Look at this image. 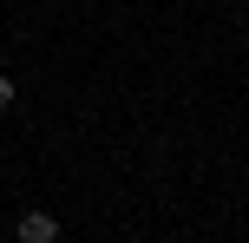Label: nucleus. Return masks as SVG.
Instances as JSON below:
<instances>
[{"mask_svg": "<svg viewBox=\"0 0 249 243\" xmlns=\"http://www.w3.org/2000/svg\"><path fill=\"white\" fill-rule=\"evenodd\" d=\"M20 243H59V217L53 210H26L20 217Z\"/></svg>", "mask_w": 249, "mask_h": 243, "instance_id": "obj_1", "label": "nucleus"}, {"mask_svg": "<svg viewBox=\"0 0 249 243\" xmlns=\"http://www.w3.org/2000/svg\"><path fill=\"white\" fill-rule=\"evenodd\" d=\"M7 105H13V79L0 73V112H7Z\"/></svg>", "mask_w": 249, "mask_h": 243, "instance_id": "obj_2", "label": "nucleus"}]
</instances>
